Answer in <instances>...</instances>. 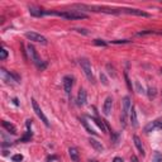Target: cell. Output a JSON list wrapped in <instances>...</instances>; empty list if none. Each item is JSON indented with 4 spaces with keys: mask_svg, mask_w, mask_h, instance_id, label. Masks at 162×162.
Here are the masks:
<instances>
[{
    "mask_svg": "<svg viewBox=\"0 0 162 162\" xmlns=\"http://www.w3.org/2000/svg\"><path fill=\"white\" fill-rule=\"evenodd\" d=\"M122 117H121V122L123 124V127H125V123H127V117H128V113L132 109V103H130V98L129 96H124L123 101H122Z\"/></svg>",
    "mask_w": 162,
    "mask_h": 162,
    "instance_id": "3957f363",
    "label": "cell"
},
{
    "mask_svg": "<svg viewBox=\"0 0 162 162\" xmlns=\"http://www.w3.org/2000/svg\"><path fill=\"white\" fill-rule=\"evenodd\" d=\"M27 51H28V55H29V57H31V61L37 66V67L39 69V70H44L46 67H47V63L46 62H43L42 60L39 58V56H38V52L35 51V48L32 46V44H28L27 46Z\"/></svg>",
    "mask_w": 162,
    "mask_h": 162,
    "instance_id": "6da1fadb",
    "label": "cell"
},
{
    "mask_svg": "<svg viewBox=\"0 0 162 162\" xmlns=\"http://www.w3.org/2000/svg\"><path fill=\"white\" fill-rule=\"evenodd\" d=\"M118 138H119V134L118 133H112V142L117 143L118 142Z\"/></svg>",
    "mask_w": 162,
    "mask_h": 162,
    "instance_id": "f546056e",
    "label": "cell"
},
{
    "mask_svg": "<svg viewBox=\"0 0 162 162\" xmlns=\"http://www.w3.org/2000/svg\"><path fill=\"white\" fill-rule=\"evenodd\" d=\"M29 14L35 17V18H39V17L44 15V10H42L38 7H29Z\"/></svg>",
    "mask_w": 162,
    "mask_h": 162,
    "instance_id": "9a60e30c",
    "label": "cell"
},
{
    "mask_svg": "<svg viewBox=\"0 0 162 162\" xmlns=\"http://www.w3.org/2000/svg\"><path fill=\"white\" fill-rule=\"evenodd\" d=\"M161 72H162V70H161Z\"/></svg>",
    "mask_w": 162,
    "mask_h": 162,
    "instance_id": "8d00e7d4",
    "label": "cell"
},
{
    "mask_svg": "<svg viewBox=\"0 0 162 162\" xmlns=\"http://www.w3.org/2000/svg\"><path fill=\"white\" fill-rule=\"evenodd\" d=\"M122 13L132 14V15H137V17H146V18H149V17H151V14L146 13V11L139 10V9H133V8H122Z\"/></svg>",
    "mask_w": 162,
    "mask_h": 162,
    "instance_id": "52a82bcc",
    "label": "cell"
},
{
    "mask_svg": "<svg viewBox=\"0 0 162 162\" xmlns=\"http://www.w3.org/2000/svg\"><path fill=\"white\" fill-rule=\"evenodd\" d=\"M89 143L91 145V147L95 149L96 152H103L104 151V146L101 145V142H99L98 139H95V138H89Z\"/></svg>",
    "mask_w": 162,
    "mask_h": 162,
    "instance_id": "7c38bea8",
    "label": "cell"
},
{
    "mask_svg": "<svg viewBox=\"0 0 162 162\" xmlns=\"http://www.w3.org/2000/svg\"><path fill=\"white\" fill-rule=\"evenodd\" d=\"M23 154H20V153H18V154H14L13 157H11V160H13L14 162H20V161H23Z\"/></svg>",
    "mask_w": 162,
    "mask_h": 162,
    "instance_id": "cb8c5ba5",
    "label": "cell"
},
{
    "mask_svg": "<svg viewBox=\"0 0 162 162\" xmlns=\"http://www.w3.org/2000/svg\"><path fill=\"white\" fill-rule=\"evenodd\" d=\"M69 156L72 162H79L80 161V153L77 151L76 147H70L69 148Z\"/></svg>",
    "mask_w": 162,
    "mask_h": 162,
    "instance_id": "4fadbf2b",
    "label": "cell"
},
{
    "mask_svg": "<svg viewBox=\"0 0 162 162\" xmlns=\"http://www.w3.org/2000/svg\"><path fill=\"white\" fill-rule=\"evenodd\" d=\"M160 129H162V122L160 123Z\"/></svg>",
    "mask_w": 162,
    "mask_h": 162,
    "instance_id": "d590c367",
    "label": "cell"
},
{
    "mask_svg": "<svg viewBox=\"0 0 162 162\" xmlns=\"http://www.w3.org/2000/svg\"><path fill=\"white\" fill-rule=\"evenodd\" d=\"M94 44L101 46V47H105V46H106V42L103 41V39H95V41H94Z\"/></svg>",
    "mask_w": 162,
    "mask_h": 162,
    "instance_id": "484cf974",
    "label": "cell"
},
{
    "mask_svg": "<svg viewBox=\"0 0 162 162\" xmlns=\"http://www.w3.org/2000/svg\"><path fill=\"white\" fill-rule=\"evenodd\" d=\"M147 95H148L149 99H154L156 95H157V90H156V87L154 86H149L148 90H147Z\"/></svg>",
    "mask_w": 162,
    "mask_h": 162,
    "instance_id": "44dd1931",
    "label": "cell"
},
{
    "mask_svg": "<svg viewBox=\"0 0 162 162\" xmlns=\"http://www.w3.org/2000/svg\"><path fill=\"white\" fill-rule=\"evenodd\" d=\"M13 103H14V104H15L17 106L19 105V101H18V99H17V98H14V99H13Z\"/></svg>",
    "mask_w": 162,
    "mask_h": 162,
    "instance_id": "836d02e7",
    "label": "cell"
},
{
    "mask_svg": "<svg viewBox=\"0 0 162 162\" xmlns=\"http://www.w3.org/2000/svg\"><path fill=\"white\" fill-rule=\"evenodd\" d=\"M152 162H162V153L160 151H154L153 152Z\"/></svg>",
    "mask_w": 162,
    "mask_h": 162,
    "instance_id": "7402d4cb",
    "label": "cell"
},
{
    "mask_svg": "<svg viewBox=\"0 0 162 162\" xmlns=\"http://www.w3.org/2000/svg\"><path fill=\"white\" fill-rule=\"evenodd\" d=\"M26 124H27V132H26V134L23 136L18 142H22V143L29 142V141H31V138H32V136H33V133H32V128H31V127H32V121H31V119H28Z\"/></svg>",
    "mask_w": 162,
    "mask_h": 162,
    "instance_id": "ba28073f",
    "label": "cell"
},
{
    "mask_svg": "<svg viewBox=\"0 0 162 162\" xmlns=\"http://www.w3.org/2000/svg\"><path fill=\"white\" fill-rule=\"evenodd\" d=\"M112 108H113V98L112 96H108L104 101V106H103V112H104V115L109 117L112 114Z\"/></svg>",
    "mask_w": 162,
    "mask_h": 162,
    "instance_id": "9c48e42d",
    "label": "cell"
},
{
    "mask_svg": "<svg viewBox=\"0 0 162 162\" xmlns=\"http://www.w3.org/2000/svg\"><path fill=\"white\" fill-rule=\"evenodd\" d=\"M124 77H125V82H127V86L129 90H132V82L129 80V77H128V74L127 72H124Z\"/></svg>",
    "mask_w": 162,
    "mask_h": 162,
    "instance_id": "83f0119b",
    "label": "cell"
},
{
    "mask_svg": "<svg viewBox=\"0 0 162 162\" xmlns=\"http://www.w3.org/2000/svg\"><path fill=\"white\" fill-rule=\"evenodd\" d=\"M80 66L81 69L84 71V74H85V76L87 77V80L90 82H95V77H94V74H93V69H91V63H90V61L87 58H81L80 60Z\"/></svg>",
    "mask_w": 162,
    "mask_h": 162,
    "instance_id": "7a4b0ae2",
    "label": "cell"
},
{
    "mask_svg": "<svg viewBox=\"0 0 162 162\" xmlns=\"http://www.w3.org/2000/svg\"><path fill=\"white\" fill-rule=\"evenodd\" d=\"M26 37L29 39V41H33V42H38V43H42V44H47V38L43 37L42 34L39 33H35V32H27Z\"/></svg>",
    "mask_w": 162,
    "mask_h": 162,
    "instance_id": "5b68a950",
    "label": "cell"
},
{
    "mask_svg": "<svg viewBox=\"0 0 162 162\" xmlns=\"http://www.w3.org/2000/svg\"><path fill=\"white\" fill-rule=\"evenodd\" d=\"M2 125L9 132V133H11V134H17V128H15V125H14V124H11L10 122L3 121V122H2Z\"/></svg>",
    "mask_w": 162,
    "mask_h": 162,
    "instance_id": "d6986e66",
    "label": "cell"
},
{
    "mask_svg": "<svg viewBox=\"0 0 162 162\" xmlns=\"http://www.w3.org/2000/svg\"><path fill=\"white\" fill-rule=\"evenodd\" d=\"M62 85H63V89H65V93L69 95H71V90H72V86H74V77L72 76H65L62 79Z\"/></svg>",
    "mask_w": 162,
    "mask_h": 162,
    "instance_id": "8992f818",
    "label": "cell"
},
{
    "mask_svg": "<svg viewBox=\"0 0 162 162\" xmlns=\"http://www.w3.org/2000/svg\"><path fill=\"white\" fill-rule=\"evenodd\" d=\"M7 57H8V51L5 50V48H2L0 50V60H7Z\"/></svg>",
    "mask_w": 162,
    "mask_h": 162,
    "instance_id": "603a6c76",
    "label": "cell"
},
{
    "mask_svg": "<svg viewBox=\"0 0 162 162\" xmlns=\"http://www.w3.org/2000/svg\"><path fill=\"white\" fill-rule=\"evenodd\" d=\"M0 76H2V80H3V81H5L7 84H13V82H17V81L14 80L13 75H11L10 72H7V71H5L4 69L0 70Z\"/></svg>",
    "mask_w": 162,
    "mask_h": 162,
    "instance_id": "8fae6325",
    "label": "cell"
},
{
    "mask_svg": "<svg viewBox=\"0 0 162 162\" xmlns=\"http://www.w3.org/2000/svg\"><path fill=\"white\" fill-rule=\"evenodd\" d=\"M86 100H87V94H86V90L85 89H80L79 90V94H77V105L82 106L86 104Z\"/></svg>",
    "mask_w": 162,
    "mask_h": 162,
    "instance_id": "30bf717a",
    "label": "cell"
},
{
    "mask_svg": "<svg viewBox=\"0 0 162 162\" xmlns=\"http://www.w3.org/2000/svg\"><path fill=\"white\" fill-rule=\"evenodd\" d=\"M113 162H123V160L121 157H115V158L113 160Z\"/></svg>",
    "mask_w": 162,
    "mask_h": 162,
    "instance_id": "d6a6232c",
    "label": "cell"
},
{
    "mask_svg": "<svg viewBox=\"0 0 162 162\" xmlns=\"http://www.w3.org/2000/svg\"><path fill=\"white\" fill-rule=\"evenodd\" d=\"M91 121H93V122L101 129V132H103V133H106L108 128H106V124H105L104 121H101V119H99V118H94V117H91Z\"/></svg>",
    "mask_w": 162,
    "mask_h": 162,
    "instance_id": "e0dca14e",
    "label": "cell"
},
{
    "mask_svg": "<svg viewBox=\"0 0 162 162\" xmlns=\"http://www.w3.org/2000/svg\"><path fill=\"white\" fill-rule=\"evenodd\" d=\"M81 124L84 125V128H85L86 130H87V133H90V134H94V136H96L98 134V132H95V129L90 125L89 123H87V121L85 118H81Z\"/></svg>",
    "mask_w": 162,
    "mask_h": 162,
    "instance_id": "ffe728a7",
    "label": "cell"
},
{
    "mask_svg": "<svg viewBox=\"0 0 162 162\" xmlns=\"http://www.w3.org/2000/svg\"><path fill=\"white\" fill-rule=\"evenodd\" d=\"M74 31H76V32H79V33H84V34H89V32H86L85 29H80V28H75Z\"/></svg>",
    "mask_w": 162,
    "mask_h": 162,
    "instance_id": "4dcf8cb0",
    "label": "cell"
},
{
    "mask_svg": "<svg viewBox=\"0 0 162 162\" xmlns=\"http://www.w3.org/2000/svg\"><path fill=\"white\" fill-rule=\"evenodd\" d=\"M130 39H117V41H112V43L114 44H121V43H129Z\"/></svg>",
    "mask_w": 162,
    "mask_h": 162,
    "instance_id": "d4e9b609",
    "label": "cell"
},
{
    "mask_svg": "<svg viewBox=\"0 0 162 162\" xmlns=\"http://www.w3.org/2000/svg\"><path fill=\"white\" fill-rule=\"evenodd\" d=\"M133 141H134V145H136V147H137L138 151H139V153H141L142 156H145V154H146V153H145V147H143V145H142L141 138L138 137V136H134V137H133Z\"/></svg>",
    "mask_w": 162,
    "mask_h": 162,
    "instance_id": "2e32d148",
    "label": "cell"
},
{
    "mask_svg": "<svg viewBox=\"0 0 162 162\" xmlns=\"http://www.w3.org/2000/svg\"><path fill=\"white\" fill-rule=\"evenodd\" d=\"M89 162H98V161H95V160H90Z\"/></svg>",
    "mask_w": 162,
    "mask_h": 162,
    "instance_id": "e575fe53",
    "label": "cell"
},
{
    "mask_svg": "<svg viewBox=\"0 0 162 162\" xmlns=\"http://www.w3.org/2000/svg\"><path fill=\"white\" fill-rule=\"evenodd\" d=\"M160 123L161 121H154V122H151L149 124L146 125V128H145V132L146 133H149V132H152L154 129H160Z\"/></svg>",
    "mask_w": 162,
    "mask_h": 162,
    "instance_id": "ac0fdd59",
    "label": "cell"
},
{
    "mask_svg": "<svg viewBox=\"0 0 162 162\" xmlns=\"http://www.w3.org/2000/svg\"><path fill=\"white\" fill-rule=\"evenodd\" d=\"M136 87H137V91L139 93V94H145L146 91L143 90V87H141V84L138 82V81H136Z\"/></svg>",
    "mask_w": 162,
    "mask_h": 162,
    "instance_id": "f1b7e54d",
    "label": "cell"
},
{
    "mask_svg": "<svg viewBox=\"0 0 162 162\" xmlns=\"http://www.w3.org/2000/svg\"><path fill=\"white\" fill-rule=\"evenodd\" d=\"M129 119H130L132 127H133V128H138V118H137V112H136V108L134 106H132V109H130Z\"/></svg>",
    "mask_w": 162,
    "mask_h": 162,
    "instance_id": "5bb4252c",
    "label": "cell"
},
{
    "mask_svg": "<svg viewBox=\"0 0 162 162\" xmlns=\"http://www.w3.org/2000/svg\"><path fill=\"white\" fill-rule=\"evenodd\" d=\"M130 161H132V162H139V161H138V158L136 157L134 154H133V156H132V157H130Z\"/></svg>",
    "mask_w": 162,
    "mask_h": 162,
    "instance_id": "1f68e13d",
    "label": "cell"
},
{
    "mask_svg": "<svg viewBox=\"0 0 162 162\" xmlns=\"http://www.w3.org/2000/svg\"><path fill=\"white\" fill-rule=\"evenodd\" d=\"M100 80H101V82H103L105 86H108V85H109V82H108V79H106L105 74H100Z\"/></svg>",
    "mask_w": 162,
    "mask_h": 162,
    "instance_id": "4316f807",
    "label": "cell"
},
{
    "mask_svg": "<svg viewBox=\"0 0 162 162\" xmlns=\"http://www.w3.org/2000/svg\"><path fill=\"white\" fill-rule=\"evenodd\" d=\"M31 101H32V106H33V110H34V113H35V114H37V117L41 119L42 122H43V124L46 125V127H50V122H48V119H47V117L44 115V113L42 112L41 106L37 104V101H35L34 99H32Z\"/></svg>",
    "mask_w": 162,
    "mask_h": 162,
    "instance_id": "277c9868",
    "label": "cell"
}]
</instances>
